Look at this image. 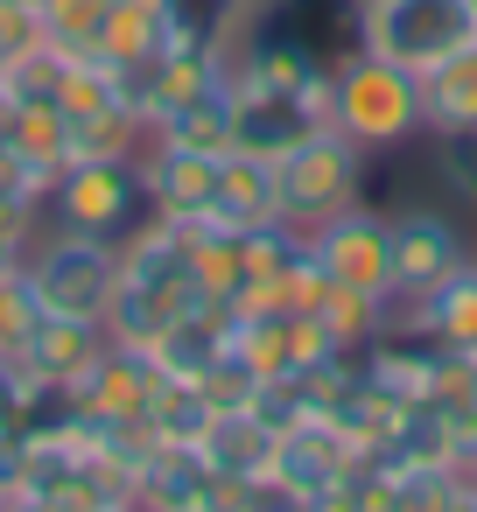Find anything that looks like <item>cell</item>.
Listing matches in <instances>:
<instances>
[{"instance_id": "obj_1", "label": "cell", "mask_w": 477, "mask_h": 512, "mask_svg": "<svg viewBox=\"0 0 477 512\" xmlns=\"http://www.w3.org/2000/svg\"><path fill=\"white\" fill-rule=\"evenodd\" d=\"M323 120L337 134H351L365 155L400 148V141L428 134V120H421V78L400 71V64H386V57H372V50H344L330 64Z\"/></svg>"}, {"instance_id": "obj_2", "label": "cell", "mask_w": 477, "mask_h": 512, "mask_svg": "<svg viewBox=\"0 0 477 512\" xmlns=\"http://www.w3.org/2000/svg\"><path fill=\"white\" fill-rule=\"evenodd\" d=\"M148 211L155 204H148L141 155H78V162H64V176L43 197V225L92 232V239H127Z\"/></svg>"}, {"instance_id": "obj_3", "label": "cell", "mask_w": 477, "mask_h": 512, "mask_svg": "<svg viewBox=\"0 0 477 512\" xmlns=\"http://www.w3.org/2000/svg\"><path fill=\"white\" fill-rule=\"evenodd\" d=\"M470 43H477L470 0H358V50H372L414 78Z\"/></svg>"}, {"instance_id": "obj_4", "label": "cell", "mask_w": 477, "mask_h": 512, "mask_svg": "<svg viewBox=\"0 0 477 512\" xmlns=\"http://www.w3.org/2000/svg\"><path fill=\"white\" fill-rule=\"evenodd\" d=\"M29 288L50 316H85L106 323L113 288H120V239H92V232H64L43 225V239L29 246Z\"/></svg>"}, {"instance_id": "obj_5", "label": "cell", "mask_w": 477, "mask_h": 512, "mask_svg": "<svg viewBox=\"0 0 477 512\" xmlns=\"http://www.w3.org/2000/svg\"><path fill=\"white\" fill-rule=\"evenodd\" d=\"M274 190H281V218L316 232L323 218L365 204V148L337 127H316L309 141H295L274 162Z\"/></svg>"}, {"instance_id": "obj_6", "label": "cell", "mask_w": 477, "mask_h": 512, "mask_svg": "<svg viewBox=\"0 0 477 512\" xmlns=\"http://www.w3.org/2000/svg\"><path fill=\"white\" fill-rule=\"evenodd\" d=\"M309 260H316L330 281L393 302V218H386V211L351 204V211L323 218V225L309 232Z\"/></svg>"}, {"instance_id": "obj_7", "label": "cell", "mask_w": 477, "mask_h": 512, "mask_svg": "<svg viewBox=\"0 0 477 512\" xmlns=\"http://www.w3.org/2000/svg\"><path fill=\"white\" fill-rule=\"evenodd\" d=\"M358 456H365V442H358L344 421L309 414V421H295V428L274 435V463H267V470L295 491V505H323V498L337 491V477H344Z\"/></svg>"}, {"instance_id": "obj_8", "label": "cell", "mask_w": 477, "mask_h": 512, "mask_svg": "<svg viewBox=\"0 0 477 512\" xmlns=\"http://www.w3.org/2000/svg\"><path fill=\"white\" fill-rule=\"evenodd\" d=\"M386 218H393V302L435 288L442 274H456L470 260L463 218L449 204H407V211H386Z\"/></svg>"}, {"instance_id": "obj_9", "label": "cell", "mask_w": 477, "mask_h": 512, "mask_svg": "<svg viewBox=\"0 0 477 512\" xmlns=\"http://www.w3.org/2000/svg\"><path fill=\"white\" fill-rule=\"evenodd\" d=\"M316 127H323V106H316L309 92H281V85L239 78V92H232V148L281 162V155H288L295 141H309Z\"/></svg>"}, {"instance_id": "obj_10", "label": "cell", "mask_w": 477, "mask_h": 512, "mask_svg": "<svg viewBox=\"0 0 477 512\" xmlns=\"http://www.w3.org/2000/svg\"><path fill=\"white\" fill-rule=\"evenodd\" d=\"M393 330H414L442 351H477V260H463L456 274H442L421 295L393 302Z\"/></svg>"}, {"instance_id": "obj_11", "label": "cell", "mask_w": 477, "mask_h": 512, "mask_svg": "<svg viewBox=\"0 0 477 512\" xmlns=\"http://www.w3.org/2000/svg\"><path fill=\"white\" fill-rule=\"evenodd\" d=\"M183 22H190V0H106V15H99L85 57H99V64H113V71H134V64H148Z\"/></svg>"}, {"instance_id": "obj_12", "label": "cell", "mask_w": 477, "mask_h": 512, "mask_svg": "<svg viewBox=\"0 0 477 512\" xmlns=\"http://www.w3.org/2000/svg\"><path fill=\"white\" fill-rule=\"evenodd\" d=\"M141 176H148V204L162 218H211V190H218V155L183 148V141H155L141 148Z\"/></svg>"}, {"instance_id": "obj_13", "label": "cell", "mask_w": 477, "mask_h": 512, "mask_svg": "<svg viewBox=\"0 0 477 512\" xmlns=\"http://www.w3.org/2000/svg\"><path fill=\"white\" fill-rule=\"evenodd\" d=\"M113 337H106V323H85V316H36V330H29V344L15 351L22 365H29V379L36 386H50V393H71L92 365H99V351H106Z\"/></svg>"}, {"instance_id": "obj_14", "label": "cell", "mask_w": 477, "mask_h": 512, "mask_svg": "<svg viewBox=\"0 0 477 512\" xmlns=\"http://www.w3.org/2000/svg\"><path fill=\"white\" fill-rule=\"evenodd\" d=\"M232 337H239V316H232L225 302H190L148 351H155V365H162L169 379H204V372L232 351Z\"/></svg>"}, {"instance_id": "obj_15", "label": "cell", "mask_w": 477, "mask_h": 512, "mask_svg": "<svg viewBox=\"0 0 477 512\" xmlns=\"http://www.w3.org/2000/svg\"><path fill=\"white\" fill-rule=\"evenodd\" d=\"M225 498V477L211 470V456L197 442H162L141 470V505H162V512H218Z\"/></svg>"}, {"instance_id": "obj_16", "label": "cell", "mask_w": 477, "mask_h": 512, "mask_svg": "<svg viewBox=\"0 0 477 512\" xmlns=\"http://www.w3.org/2000/svg\"><path fill=\"white\" fill-rule=\"evenodd\" d=\"M281 218V190H274V162L267 155H246V148H225L218 155V190H211V218L204 225H225V232H253Z\"/></svg>"}, {"instance_id": "obj_17", "label": "cell", "mask_w": 477, "mask_h": 512, "mask_svg": "<svg viewBox=\"0 0 477 512\" xmlns=\"http://www.w3.org/2000/svg\"><path fill=\"white\" fill-rule=\"evenodd\" d=\"M197 449L211 456V470H218L225 484H239V477H260V470L274 463V428H267L253 407H218L211 428L197 435ZM218 505H225V498H218Z\"/></svg>"}, {"instance_id": "obj_18", "label": "cell", "mask_w": 477, "mask_h": 512, "mask_svg": "<svg viewBox=\"0 0 477 512\" xmlns=\"http://www.w3.org/2000/svg\"><path fill=\"white\" fill-rule=\"evenodd\" d=\"M232 92L239 78L218 71L204 92H190L169 120H155V141H183V148H204V155H225L232 148Z\"/></svg>"}, {"instance_id": "obj_19", "label": "cell", "mask_w": 477, "mask_h": 512, "mask_svg": "<svg viewBox=\"0 0 477 512\" xmlns=\"http://www.w3.org/2000/svg\"><path fill=\"white\" fill-rule=\"evenodd\" d=\"M421 120H428V134L477 127V43L442 57L435 71H421Z\"/></svg>"}, {"instance_id": "obj_20", "label": "cell", "mask_w": 477, "mask_h": 512, "mask_svg": "<svg viewBox=\"0 0 477 512\" xmlns=\"http://www.w3.org/2000/svg\"><path fill=\"white\" fill-rule=\"evenodd\" d=\"M316 323H323V337H330L337 351H365L379 330H393V302H386V295H365V288L330 281V288H323V302H316Z\"/></svg>"}, {"instance_id": "obj_21", "label": "cell", "mask_w": 477, "mask_h": 512, "mask_svg": "<svg viewBox=\"0 0 477 512\" xmlns=\"http://www.w3.org/2000/svg\"><path fill=\"white\" fill-rule=\"evenodd\" d=\"M211 393L197 386V379H162L155 386V400H148V428L162 435V442H197L204 428H211Z\"/></svg>"}, {"instance_id": "obj_22", "label": "cell", "mask_w": 477, "mask_h": 512, "mask_svg": "<svg viewBox=\"0 0 477 512\" xmlns=\"http://www.w3.org/2000/svg\"><path fill=\"white\" fill-rule=\"evenodd\" d=\"M435 176H442V197H449V211L477 225V127L435 134Z\"/></svg>"}, {"instance_id": "obj_23", "label": "cell", "mask_w": 477, "mask_h": 512, "mask_svg": "<svg viewBox=\"0 0 477 512\" xmlns=\"http://www.w3.org/2000/svg\"><path fill=\"white\" fill-rule=\"evenodd\" d=\"M36 239H43V204L0 190V274L29 267V246H36Z\"/></svg>"}, {"instance_id": "obj_24", "label": "cell", "mask_w": 477, "mask_h": 512, "mask_svg": "<svg viewBox=\"0 0 477 512\" xmlns=\"http://www.w3.org/2000/svg\"><path fill=\"white\" fill-rule=\"evenodd\" d=\"M36 316H43V302H36L29 274H22V267H15V274H0V358H15V351L29 344Z\"/></svg>"}, {"instance_id": "obj_25", "label": "cell", "mask_w": 477, "mask_h": 512, "mask_svg": "<svg viewBox=\"0 0 477 512\" xmlns=\"http://www.w3.org/2000/svg\"><path fill=\"white\" fill-rule=\"evenodd\" d=\"M99 15H106V0H43V36L85 57V50H92V29H99Z\"/></svg>"}, {"instance_id": "obj_26", "label": "cell", "mask_w": 477, "mask_h": 512, "mask_svg": "<svg viewBox=\"0 0 477 512\" xmlns=\"http://www.w3.org/2000/svg\"><path fill=\"white\" fill-rule=\"evenodd\" d=\"M43 400H50V386H36L22 358H0V428H29L43 414Z\"/></svg>"}, {"instance_id": "obj_27", "label": "cell", "mask_w": 477, "mask_h": 512, "mask_svg": "<svg viewBox=\"0 0 477 512\" xmlns=\"http://www.w3.org/2000/svg\"><path fill=\"white\" fill-rule=\"evenodd\" d=\"M197 386L211 393V407H253V393H260V372H253V358L232 344V351H225V358H218V365H211Z\"/></svg>"}, {"instance_id": "obj_28", "label": "cell", "mask_w": 477, "mask_h": 512, "mask_svg": "<svg viewBox=\"0 0 477 512\" xmlns=\"http://www.w3.org/2000/svg\"><path fill=\"white\" fill-rule=\"evenodd\" d=\"M50 36H43V15L36 8H22V0H0V78H8L29 50H43Z\"/></svg>"}, {"instance_id": "obj_29", "label": "cell", "mask_w": 477, "mask_h": 512, "mask_svg": "<svg viewBox=\"0 0 477 512\" xmlns=\"http://www.w3.org/2000/svg\"><path fill=\"white\" fill-rule=\"evenodd\" d=\"M22 470H29V435L22 428H0V505H15Z\"/></svg>"}, {"instance_id": "obj_30", "label": "cell", "mask_w": 477, "mask_h": 512, "mask_svg": "<svg viewBox=\"0 0 477 512\" xmlns=\"http://www.w3.org/2000/svg\"><path fill=\"white\" fill-rule=\"evenodd\" d=\"M22 8H36V15H43V0H22Z\"/></svg>"}, {"instance_id": "obj_31", "label": "cell", "mask_w": 477, "mask_h": 512, "mask_svg": "<svg viewBox=\"0 0 477 512\" xmlns=\"http://www.w3.org/2000/svg\"><path fill=\"white\" fill-rule=\"evenodd\" d=\"M470 8H477V0H470Z\"/></svg>"}, {"instance_id": "obj_32", "label": "cell", "mask_w": 477, "mask_h": 512, "mask_svg": "<svg viewBox=\"0 0 477 512\" xmlns=\"http://www.w3.org/2000/svg\"><path fill=\"white\" fill-rule=\"evenodd\" d=\"M470 260H477V253H470Z\"/></svg>"}]
</instances>
